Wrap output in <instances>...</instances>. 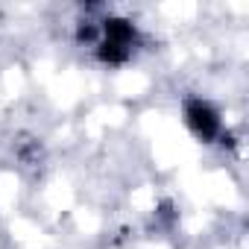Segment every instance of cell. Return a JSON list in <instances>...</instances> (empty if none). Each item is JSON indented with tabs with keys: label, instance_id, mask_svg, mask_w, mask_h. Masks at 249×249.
I'll use <instances>...</instances> for the list:
<instances>
[{
	"label": "cell",
	"instance_id": "cell-1",
	"mask_svg": "<svg viewBox=\"0 0 249 249\" xmlns=\"http://www.w3.org/2000/svg\"><path fill=\"white\" fill-rule=\"evenodd\" d=\"M138 47V27L129 18H120V15H106L100 21V41L94 47L97 59L108 68H120L132 59Z\"/></svg>",
	"mask_w": 249,
	"mask_h": 249
},
{
	"label": "cell",
	"instance_id": "cell-2",
	"mask_svg": "<svg viewBox=\"0 0 249 249\" xmlns=\"http://www.w3.org/2000/svg\"><path fill=\"white\" fill-rule=\"evenodd\" d=\"M182 117H185L188 132L199 144H214L223 138V114L214 103H208L202 97H188L182 106Z\"/></svg>",
	"mask_w": 249,
	"mask_h": 249
}]
</instances>
